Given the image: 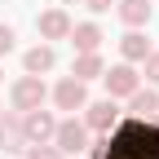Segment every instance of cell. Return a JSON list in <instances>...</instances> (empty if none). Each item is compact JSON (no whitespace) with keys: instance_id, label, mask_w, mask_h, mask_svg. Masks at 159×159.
Returning <instances> with one entry per match:
<instances>
[{"instance_id":"6da1fadb","label":"cell","mask_w":159,"mask_h":159,"mask_svg":"<svg viewBox=\"0 0 159 159\" xmlns=\"http://www.w3.org/2000/svg\"><path fill=\"white\" fill-rule=\"evenodd\" d=\"M106 159H159V111L150 119L124 115L106 133Z\"/></svg>"},{"instance_id":"7a4b0ae2","label":"cell","mask_w":159,"mask_h":159,"mask_svg":"<svg viewBox=\"0 0 159 159\" xmlns=\"http://www.w3.org/2000/svg\"><path fill=\"white\" fill-rule=\"evenodd\" d=\"M49 102V84H44V75H18L13 84H9V106L22 115V111H35V106H44Z\"/></svg>"},{"instance_id":"3957f363","label":"cell","mask_w":159,"mask_h":159,"mask_svg":"<svg viewBox=\"0 0 159 159\" xmlns=\"http://www.w3.org/2000/svg\"><path fill=\"white\" fill-rule=\"evenodd\" d=\"M80 119H84V128L93 137H106L119 119H124V111H119L115 97H97V102H84V111H80Z\"/></svg>"},{"instance_id":"277c9868","label":"cell","mask_w":159,"mask_h":159,"mask_svg":"<svg viewBox=\"0 0 159 159\" xmlns=\"http://www.w3.org/2000/svg\"><path fill=\"white\" fill-rule=\"evenodd\" d=\"M89 142H93V133L84 128V119H80V115H62V119H57V128H53V146L62 150L66 159H71V155H84Z\"/></svg>"},{"instance_id":"5b68a950","label":"cell","mask_w":159,"mask_h":159,"mask_svg":"<svg viewBox=\"0 0 159 159\" xmlns=\"http://www.w3.org/2000/svg\"><path fill=\"white\" fill-rule=\"evenodd\" d=\"M49 102H53L57 111H66V115H80L84 102H89V84H84V80H75V75H62V80L49 89Z\"/></svg>"},{"instance_id":"8992f818","label":"cell","mask_w":159,"mask_h":159,"mask_svg":"<svg viewBox=\"0 0 159 159\" xmlns=\"http://www.w3.org/2000/svg\"><path fill=\"white\" fill-rule=\"evenodd\" d=\"M102 84H106V97H115V102H124V97L142 84V71H137L133 62H115L102 71Z\"/></svg>"},{"instance_id":"52a82bcc","label":"cell","mask_w":159,"mask_h":159,"mask_svg":"<svg viewBox=\"0 0 159 159\" xmlns=\"http://www.w3.org/2000/svg\"><path fill=\"white\" fill-rule=\"evenodd\" d=\"M35 35L40 40H66L71 35V13L62 9V5H53V9H44V13H35Z\"/></svg>"},{"instance_id":"ba28073f","label":"cell","mask_w":159,"mask_h":159,"mask_svg":"<svg viewBox=\"0 0 159 159\" xmlns=\"http://www.w3.org/2000/svg\"><path fill=\"white\" fill-rule=\"evenodd\" d=\"M53 128H57V115L35 106V111H22V133L27 142H53Z\"/></svg>"},{"instance_id":"9c48e42d","label":"cell","mask_w":159,"mask_h":159,"mask_svg":"<svg viewBox=\"0 0 159 159\" xmlns=\"http://www.w3.org/2000/svg\"><path fill=\"white\" fill-rule=\"evenodd\" d=\"M150 49H155V44H150L146 27H128L124 35H119V62H133V66H142V57H146Z\"/></svg>"},{"instance_id":"30bf717a","label":"cell","mask_w":159,"mask_h":159,"mask_svg":"<svg viewBox=\"0 0 159 159\" xmlns=\"http://www.w3.org/2000/svg\"><path fill=\"white\" fill-rule=\"evenodd\" d=\"M53 66H57V49L49 44V40H40V44H31L22 53V71L27 75H49Z\"/></svg>"},{"instance_id":"8fae6325","label":"cell","mask_w":159,"mask_h":159,"mask_svg":"<svg viewBox=\"0 0 159 159\" xmlns=\"http://www.w3.org/2000/svg\"><path fill=\"white\" fill-rule=\"evenodd\" d=\"M22 146H27V133H22V115H0V150L5 155H22Z\"/></svg>"},{"instance_id":"7c38bea8","label":"cell","mask_w":159,"mask_h":159,"mask_svg":"<svg viewBox=\"0 0 159 159\" xmlns=\"http://www.w3.org/2000/svg\"><path fill=\"white\" fill-rule=\"evenodd\" d=\"M71 44H75V53H93V49H102V40H106V31L102 27H97L93 22V18H89V22H71Z\"/></svg>"},{"instance_id":"4fadbf2b","label":"cell","mask_w":159,"mask_h":159,"mask_svg":"<svg viewBox=\"0 0 159 159\" xmlns=\"http://www.w3.org/2000/svg\"><path fill=\"white\" fill-rule=\"evenodd\" d=\"M128 115H137V119H150L155 111H159V89H150V84H137L128 97Z\"/></svg>"},{"instance_id":"5bb4252c","label":"cell","mask_w":159,"mask_h":159,"mask_svg":"<svg viewBox=\"0 0 159 159\" xmlns=\"http://www.w3.org/2000/svg\"><path fill=\"white\" fill-rule=\"evenodd\" d=\"M115 13H119L124 27H150L155 5H150V0H115Z\"/></svg>"},{"instance_id":"9a60e30c","label":"cell","mask_w":159,"mask_h":159,"mask_svg":"<svg viewBox=\"0 0 159 159\" xmlns=\"http://www.w3.org/2000/svg\"><path fill=\"white\" fill-rule=\"evenodd\" d=\"M102 71H106V57H102V49H93V53H75L71 57V75L75 80H102Z\"/></svg>"},{"instance_id":"2e32d148","label":"cell","mask_w":159,"mask_h":159,"mask_svg":"<svg viewBox=\"0 0 159 159\" xmlns=\"http://www.w3.org/2000/svg\"><path fill=\"white\" fill-rule=\"evenodd\" d=\"M22 155H27V159H66L53 142H27V146H22Z\"/></svg>"},{"instance_id":"e0dca14e","label":"cell","mask_w":159,"mask_h":159,"mask_svg":"<svg viewBox=\"0 0 159 159\" xmlns=\"http://www.w3.org/2000/svg\"><path fill=\"white\" fill-rule=\"evenodd\" d=\"M142 84L159 89V49H150V53L142 57Z\"/></svg>"},{"instance_id":"ac0fdd59","label":"cell","mask_w":159,"mask_h":159,"mask_svg":"<svg viewBox=\"0 0 159 159\" xmlns=\"http://www.w3.org/2000/svg\"><path fill=\"white\" fill-rule=\"evenodd\" d=\"M13 49H18V31H13L9 22H0V57H9Z\"/></svg>"},{"instance_id":"d6986e66","label":"cell","mask_w":159,"mask_h":159,"mask_svg":"<svg viewBox=\"0 0 159 159\" xmlns=\"http://www.w3.org/2000/svg\"><path fill=\"white\" fill-rule=\"evenodd\" d=\"M80 5H84L93 18H102V13H111V9H115V0H80Z\"/></svg>"},{"instance_id":"ffe728a7","label":"cell","mask_w":159,"mask_h":159,"mask_svg":"<svg viewBox=\"0 0 159 159\" xmlns=\"http://www.w3.org/2000/svg\"><path fill=\"white\" fill-rule=\"evenodd\" d=\"M0 84H5V57H0Z\"/></svg>"},{"instance_id":"44dd1931","label":"cell","mask_w":159,"mask_h":159,"mask_svg":"<svg viewBox=\"0 0 159 159\" xmlns=\"http://www.w3.org/2000/svg\"><path fill=\"white\" fill-rule=\"evenodd\" d=\"M62 5H80V0H62Z\"/></svg>"},{"instance_id":"7402d4cb","label":"cell","mask_w":159,"mask_h":159,"mask_svg":"<svg viewBox=\"0 0 159 159\" xmlns=\"http://www.w3.org/2000/svg\"><path fill=\"white\" fill-rule=\"evenodd\" d=\"M0 115H5V106H0Z\"/></svg>"}]
</instances>
